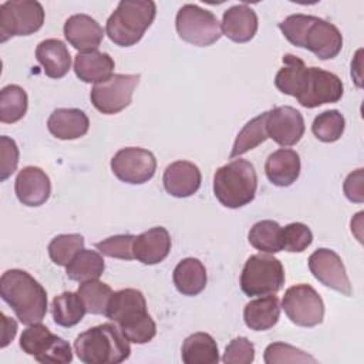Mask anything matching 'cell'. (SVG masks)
I'll return each mask as SVG.
<instances>
[{"mask_svg": "<svg viewBox=\"0 0 364 364\" xmlns=\"http://www.w3.org/2000/svg\"><path fill=\"white\" fill-rule=\"evenodd\" d=\"M279 28L289 43L311 51L320 60L334 58L343 48L340 30L316 16L291 14L279 23Z\"/></svg>", "mask_w": 364, "mask_h": 364, "instance_id": "cell-1", "label": "cell"}, {"mask_svg": "<svg viewBox=\"0 0 364 364\" xmlns=\"http://www.w3.org/2000/svg\"><path fill=\"white\" fill-rule=\"evenodd\" d=\"M0 296L26 326L41 323L46 317L47 291L26 270H6L0 277Z\"/></svg>", "mask_w": 364, "mask_h": 364, "instance_id": "cell-2", "label": "cell"}, {"mask_svg": "<svg viewBox=\"0 0 364 364\" xmlns=\"http://www.w3.org/2000/svg\"><path fill=\"white\" fill-rule=\"evenodd\" d=\"M105 316L115 323L129 343L145 344L156 334V324L146 311V300L136 289L114 291Z\"/></svg>", "mask_w": 364, "mask_h": 364, "instance_id": "cell-3", "label": "cell"}, {"mask_svg": "<svg viewBox=\"0 0 364 364\" xmlns=\"http://www.w3.org/2000/svg\"><path fill=\"white\" fill-rule=\"evenodd\" d=\"M74 351L85 364H119L129 357L131 347L115 323H104L78 334Z\"/></svg>", "mask_w": 364, "mask_h": 364, "instance_id": "cell-4", "label": "cell"}, {"mask_svg": "<svg viewBox=\"0 0 364 364\" xmlns=\"http://www.w3.org/2000/svg\"><path fill=\"white\" fill-rule=\"evenodd\" d=\"M155 16L152 0H121L107 20L105 33L114 44L131 47L144 37Z\"/></svg>", "mask_w": 364, "mask_h": 364, "instance_id": "cell-5", "label": "cell"}, {"mask_svg": "<svg viewBox=\"0 0 364 364\" xmlns=\"http://www.w3.org/2000/svg\"><path fill=\"white\" fill-rule=\"evenodd\" d=\"M257 175L252 162L235 159L220 166L213 176V193L229 209H237L250 203L256 196Z\"/></svg>", "mask_w": 364, "mask_h": 364, "instance_id": "cell-6", "label": "cell"}, {"mask_svg": "<svg viewBox=\"0 0 364 364\" xmlns=\"http://www.w3.org/2000/svg\"><path fill=\"white\" fill-rule=\"evenodd\" d=\"M284 269L279 259L270 255H252L240 273L242 291L252 296L276 294L284 284Z\"/></svg>", "mask_w": 364, "mask_h": 364, "instance_id": "cell-7", "label": "cell"}, {"mask_svg": "<svg viewBox=\"0 0 364 364\" xmlns=\"http://www.w3.org/2000/svg\"><path fill=\"white\" fill-rule=\"evenodd\" d=\"M175 27L178 36L196 47H208L222 37L220 23L216 16L196 4H185L176 13Z\"/></svg>", "mask_w": 364, "mask_h": 364, "instance_id": "cell-8", "label": "cell"}, {"mask_svg": "<svg viewBox=\"0 0 364 364\" xmlns=\"http://www.w3.org/2000/svg\"><path fill=\"white\" fill-rule=\"evenodd\" d=\"M44 23V9L36 0H7L0 4V41L30 36Z\"/></svg>", "mask_w": 364, "mask_h": 364, "instance_id": "cell-9", "label": "cell"}, {"mask_svg": "<svg viewBox=\"0 0 364 364\" xmlns=\"http://www.w3.org/2000/svg\"><path fill=\"white\" fill-rule=\"evenodd\" d=\"M20 348L38 363L67 364L73 361V351L64 338L53 334L44 324L27 326L20 337Z\"/></svg>", "mask_w": 364, "mask_h": 364, "instance_id": "cell-10", "label": "cell"}, {"mask_svg": "<svg viewBox=\"0 0 364 364\" xmlns=\"http://www.w3.org/2000/svg\"><path fill=\"white\" fill-rule=\"evenodd\" d=\"M139 78V74H112L105 81L94 84L90 94L92 105L105 115L121 112L131 104Z\"/></svg>", "mask_w": 364, "mask_h": 364, "instance_id": "cell-11", "label": "cell"}, {"mask_svg": "<svg viewBox=\"0 0 364 364\" xmlns=\"http://www.w3.org/2000/svg\"><path fill=\"white\" fill-rule=\"evenodd\" d=\"M282 309L291 323L300 327H314L324 318V303L310 284H294L284 291Z\"/></svg>", "mask_w": 364, "mask_h": 364, "instance_id": "cell-12", "label": "cell"}, {"mask_svg": "<svg viewBox=\"0 0 364 364\" xmlns=\"http://www.w3.org/2000/svg\"><path fill=\"white\" fill-rule=\"evenodd\" d=\"M112 173L125 183L141 185L148 182L156 171L155 155L139 146L119 149L111 159Z\"/></svg>", "mask_w": 364, "mask_h": 364, "instance_id": "cell-13", "label": "cell"}, {"mask_svg": "<svg viewBox=\"0 0 364 364\" xmlns=\"http://www.w3.org/2000/svg\"><path fill=\"white\" fill-rule=\"evenodd\" d=\"M344 85L341 80L330 71L318 67H309L307 80L301 94L296 98L304 108H316L341 100Z\"/></svg>", "mask_w": 364, "mask_h": 364, "instance_id": "cell-14", "label": "cell"}, {"mask_svg": "<svg viewBox=\"0 0 364 364\" xmlns=\"http://www.w3.org/2000/svg\"><path fill=\"white\" fill-rule=\"evenodd\" d=\"M309 269L321 284L344 296H351L353 290L346 267L341 257L334 250L327 247L314 250L309 257Z\"/></svg>", "mask_w": 364, "mask_h": 364, "instance_id": "cell-15", "label": "cell"}, {"mask_svg": "<svg viewBox=\"0 0 364 364\" xmlns=\"http://www.w3.org/2000/svg\"><path fill=\"white\" fill-rule=\"evenodd\" d=\"M266 132L282 146L296 145L304 134V118L300 111L290 105L276 107L267 111Z\"/></svg>", "mask_w": 364, "mask_h": 364, "instance_id": "cell-16", "label": "cell"}, {"mask_svg": "<svg viewBox=\"0 0 364 364\" xmlns=\"http://www.w3.org/2000/svg\"><path fill=\"white\" fill-rule=\"evenodd\" d=\"M14 192L23 205L40 206L50 198L51 182L48 175L41 168L26 166L17 173Z\"/></svg>", "mask_w": 364, "mask_h": 364, "instance_id": "cell-17", "label": "cell"}, {"mask_svg": "<svg viewBox=\"0 0 364 364\" xmlns=\"http://www.w3.org/2000/svg\"><path fill=\"white\" fill-rule=\"evenodd\" d=\"M64 37L78 53L97 50L104 38L100 23L88 14H74L64 23Z\"/></svg>", "mask_w": 364, "mask_h": 364, "instance_id": "cell-18", "label": "cell"}, {"mask_svg": "<svg viewBox=\"0 0 364 364\" xmlns=\"http://www.w3.org/2000/svg\"><path fill=\"white\" fill-rule=\"evenodd\" d=\"M162 182L169 195L175 198H188L196 193L200 188L202 173L191 161H175L165 168Z\"/></svg>", "mask_w": 364, "mask_h": 364, "instance_id": "cell-19", "label": "cell"}, {"mask_svg": "<svg viewBox=\"0 0 364 364\" xmlns=\"http://www.w3.org/2000/svg\"><path fill=\"white\" fill-rule=\"evenodd\" d=\"M171 245V236L165 228L148 229L134 239V259L144 264H156L169 255Z\"/></svg>", "mask_w": 364, "mask_h": 364, "instance_id": "cell-20", "label": "cell"}, {"mask_svg": "<svg viewBox=\"0 0 364 364\" xmlns=\"http://www.w3.org/2000/svg\"><path fill=\"white\" fill-rule=\"evenodd\" d=\"M259 27V20L253 9L247 4L229 7L222 17V34L235 43L250 41Z\"/></svg>", "mask_w": 364, "mask_h": 364, "instance_id": "cell-21", "label": "cell"}, {"mask_svg": "<svg viewBox=\"0 0 364 364\" xmlns=\"http://www.w3.org/2000/svg\"><path fill=\"white\" fill-rule=\"evenodd\" d=\"M300 156L294 149L280 148L272 152L264 164L267 179L280 188L293 185L300 175Z\"/></svg>", "mask_w": 364, "mask_h": 364, "instance_id": "cell-22", "label": "cell"}, {"mask_svg": "<svg viewBox=\"0 0 364 364\" xmlns=\"http://www.w3.org/2000/svg\"><path fill=\"white\" fill-rule=\"evenodd\" d=\"M47 128L53 136L70 141L81 138L88 132L90 119L78 108H57L48 117Z\"/></svg>", "mask_w": 364, "mask_h": 364, "instance_id": "cell-23", "label": "cell"}, {"mask_svg": "<svg viewBox=\"0 0 364 364\" xmlns=\"http://www.w3.org/2000/svg\"><path fill=\"white\" fill-rule=\"evenodd\" d=\"M36 58L50 78H63L71 67V54L58 38L43 40L36 48Z\"/></svg>", "mask_w": 364, "mask_h": 364, "instance_id": "cell-24", "label": "cell"}, {"mask_svg": "<svg viewBox=\"0 0 364 364\" xmlns=\"http://www.w3.org/2000/svg\"><path fill=\"white\" fill-rule=\"evenodd\" d=\"M115 63L107 53L98 50L77 53L74 57V73L84 82L98 84L112 75Z\"/></svg>", "mask_w": 364, "mask_h": 364, "instance_id": "cell-25", "label": "cell"}, {"mask_svg": "<svg viewBox=\"0 0 364 364\" xmlns=\"http://www.w3.org/2000/svg\"><path fill=\"white\" fill-rule=\"evenodd\" d=\"M280 317L279 299L274 294L260 296L250 300L243 310L245 324L255 331H264L272 328Z\"/></svg>", "mask_w": 364, "mask_h": 364, "instance_id": "cell-26", "label": "cell"}, {"mask_svg": "<svg viewBox=\"0 0 364 364\" xmlns=\"http://www.w3.org/2000/svg\"><path fill=\"white\" fill-rule=\"evenodd\" d=\"M172 279L176 290L183 296L199 294L206 287L208 282L203 263L195 257L182 259L173 269Z\"/></svg>", "mask_w": 364, "mask_h": 364, "instance_id": "cell-27", "label": "cell"}, {"mask_svg": "<svg viewBox=\"0 0 364 364\" xmlns=\"http://www.w3.org/2000/svg\"><path fill=\"white\" fill-rule=\"evenodd\" d=\"M282 61L283 67L274 77V85L280 92L297 98L304 88L309 67H306L301 58L293 54H284Z\"/></svg>", "mask_w": 364, "mask_h": 364, "instance_id": "cell-28", "label": "cell"}, {"mask_svg": "<svg viewBox=\"0 0 364 364\" xmlns=\"http://www.w3.org/2000/svg\"><path fill=\"white\" fill-rule=\"evenodd\" d=\"M181 357L185 364H218V344L215 338L208 333H193L185 338Z\"/></svg>", "mask_w": 364, "mask_h": 364, "instance_id": "cell-29", "label": "cell"}, {"mask_svg": "<svg viewBox=\"0 0 364 364\" xmlns=\"http://www.w3.org/2000/svg\"><path fill=\"white\" fill-rule=\"evenodd\" d=\"M65 267V273L70 280L84 283L98 279L105 270V263L100 252L91 249H81Z\"/></svg>", "mask_w": 364, "mask_h": 364, "instance_id": "cell-30", "label": "cell"}, {"mask_svg": "<svg viewBox=\"0 0 364 364\" xmlns=\"http://www.w3.org/2000/svg\"><path fill=\"white\" fill-rule=\"evenodd\" d=\"M85 313V306L78 293L64 291L55 296L51 301V314L54 323L61 327H73L78 324Z\"/></svg>", "mask_w": 364, "mask_h": 364, "instance_id": "cell-31", "label": "cell"}, {"mask_svg": "<svg viewBox=\"0 0 364 364\" xmlns=\"http://www.w3.org/2000/svg\"><path fill=\"white\" fill-rule=\"evenodd\" d=\"M28 107L26 91L17 84H9L0 91V121L3 124H14L20 121Z\"/></svg>", "mask_w": 364, "mask_h": 364, "instance_id": "cell-32", "label": "cell"}, {"mask_svg": "<svg viewBox=\"0 0 364 364\" xmlns=\"http://www.w3.org/2000/svg\"><path fill=\"white\" fill-rule=\"evenodd\" d=\"M266 117L267 112H263L253 119H250L237 134L235 144L232 146L230 159L239 158L240 155L249 152L250 149H255L257 145L263 144L269 136L266 132Z\"/></svg>", "mask_w": 364, "mask_h": 364, "instance_id": "cell-33", "label": "cell"}, {"mask_svg": "<svg viewBox=\"0 0 364 364\" xmlns=\"http://www.w3.org/2000/svg\"><path fill=\"white\" fill-rule=\"evenodd\" d=\"M249 243L264 253H277L282 250V226L270 219L256 222L247 235Z\"/></svg>", "mask_w": 364, "mask_h": 364, "instance_id": "cell-34", "label": "cell"}, {"mask_svg": "<svg viewBox=\"0 0 364 364\" xmlns=\"http://www.w3.org/2000/svg\"><path fill=\"white\" fill-rule=\"evenodd\" d=\"M77 293L81 297L87 313L105 316L108 301L114 291L107 283H102L98 279H94V280L81 283Z\"/></svg>", "mask_w": 364, "mask_h": 364, "instance_id": "cell-35", "label": "cell"}, {"mask_svg": "<svg viewBox=\"0 0 364 364\" xmlns=\"http://www.w3.org/2000/svg\"><path fill=\"white\" fill-rule=\"evenodd\" d=\"M346 128V119L337 109H328L318 114L313 124L311 131L314 136L321 142H336L341 138Z\"/></svg>", "mask_w": 364, "mask_h": 364, "instance_id": "cell-36", "label": "cell"}, {"mask_svg": "<svg viewBox=\"0 0 364 364\" xmlns=\"http://www.w3.org/2000/svg\"><path fill=\"white\" fill-rule=\"evenodd\" d=\"M84 249V237L80 233H64L48 243V255L57 266H67L73 257Z\"/></svg>", "mask_w": 364, "mask_h": 364, "instance_id": "cell-37", "label": "cell"}, {"mask_svg": "<svg viewBox=\"0 0 364 364\" xmlns=\"http://www.w3.org/2000/svg\"><path fill=\"white\" fill-rule=\"evenodd\" d=\"M313 242L310 228L300 222H293L282 228V250L290 253L304 252Z\"/></svg>", "mask_w": 364, "mask_h": 364, "instance_id": "cell-38", "label": "cell"}, {"mask_svg": "<svg viewBox=\"0 0 364 364\" xmlns=\"http://www.w3.org/2000/svg\"><path fill=\"white\" fill-rule=\"evenodd\" d=\"M263 360L266 364L279 363H316V358L286 343H272L266 347Z\"/></svg>", "mask_w": 364, "mask_h": 364, "instance_id": "cell-39", "label": "cell"}, {"mask_svg": "<svg viewBox=\"0 0 364 364\" xmlns=\"http://www.w3.org/2000/svg\"><path fill=\"white\" fill-rule=\"evenodd\" d=\"M134 235H115L111 237H107L98 243H95V249L108 257L114 259H122V260H132L134 252Z\"/></svg>", "mask_w": 364, "mask_h": 364, "instance_id": "cell-40", "label": "cell"}, {"mask_svg": "<svg viewBox=\"0 0 364 364\" xmlns=\"http://www.w3.org/2000/svg\"><path fill=\"white\" fill-rule=\"evenodd\" d=\"M255 360V346L247 337L233 338L225 348L222 361L226 364H250Z\"/></svg>", "mask_w": 364, "mask_h": 364, "instance_id": "cell-41", "label": "cell"}, {"mask_svg": "<svg viewBox=\"0 0 364 364\" xmlns=\"http://www.w3.org/2000/svg\"><path fill=\"white\" fill-rule=\"evenodd\" d=\"M18 146L10 136H0V181L10 178L18 165Z\"/></svg>", "mask_w": 364, "mask_h": 364, "instance_id": "cell-42", "label": "cell"}, {"mask_svg": "<svg viewBox=\"0 0 364 364\" xmlns=\"http://www.w3.org/2000/svg\"><path fill=\"white\" fill-rule=\"evenodd\" d=\"M363 168L355 169L354 172L348 173V176L344 181L343 191L348 200L355 203L364 202V173Z\"/></svg>", "mask_w": 364, "mask_h": 364, "instance_id": "cell-43", "label": "cell"}, {"mask_svg": "<svg viewBox=\"0 0 364 364\" xmlns=\"http://www.w3.org/2000/svg\"><path fill=\"white\" fill-rule=\"evenodd\" d=\"M1 323H3V331H1L0 347L4 348L10 344V341L14 340L17 333V323L13 318L7 317L4 313H1Z\"/></svg>", "mask_w": 364, "mask_h": 364, "instance_id": "cell-44", "label": "cell"}]
</instances>
